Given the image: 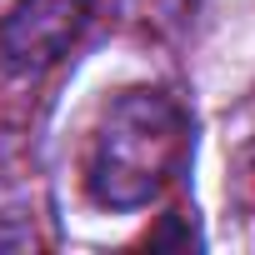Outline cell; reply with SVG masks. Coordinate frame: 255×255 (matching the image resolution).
Segmentation results:
<instances>
[{
  "instance_id": "cell-3",
  "label": "cell",
  "mask_w": 255,
  "mask_h": 255,
  "mask_svg": "<svg viewBox=\"0 0 255 255\" xmlns=\"http://www.w3.org/2000/svg\"><path fill=\"white\" fill-rule=\"evenodd\" d=\"M30 245H35L30 220H20V215H0V250H30Z\"/></svg>"
},
{
  "instance_id": "cell-1",
  "label": "cell",
  "mask_w": 255,
  "mask_h": 255,
  "mask_svg": "<svg viewBox=\"0 0 255 255\" xmlns=\"http://www.w3.org/2000/svg\"><path fill=\"white\" fill-rule=\"evenodd\" d=\"M190 155V115L160 85L120 90L85 150V190L100 210H145Z\"/></svg>"
},
{
  "instance_id": "cell-2",
  "label": "cell",
  "mask_w": 255,
  "mask_h": 255,
  "mask_svg": "<svg viewBox=\"0 0 255 255\" xmlns=\"http://www.w3.org/2000/svg\"><path fill=\"white\" fill-rule=\"evenodd\" d=\"M95 0H15V10L0 20V60L15 75L50 70L90 25Z\"/></svg>"
}]
</instances>
